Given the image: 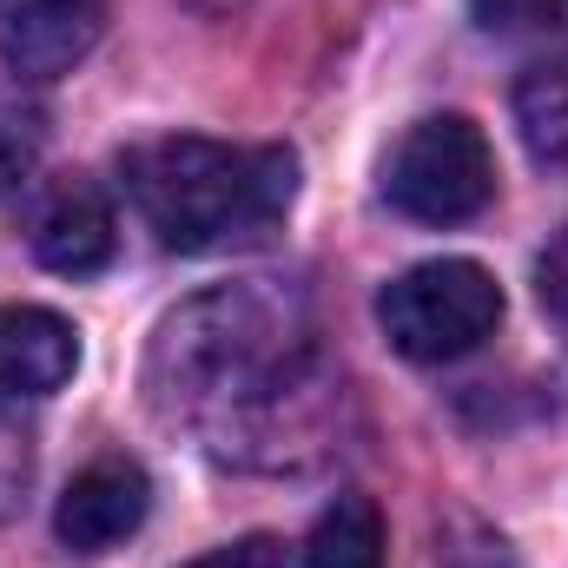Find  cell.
<instances>
[{
	"mask_svg": "<svg viewBox=\"0 0 568 568\" xmlns=\"http://www.w3.org/2000/svg\"><path fill=\"white\" fill-rule=\"evenodd\" d=\"M145 384L172 424H192L239 463H278L284 436L317 417L324 390L304 304L258 278L179 304L152 337Z\"/></svg>",
	"mask_w": 568,
	"mask_h": 568,
	"instance_id": "cell-1",
	"label": "cell"
},
{
	"mask_svg": "<svg viewBox=\"0 0 568 568\" xmlns=\"http://www.w3.org/2000/svg\"><path fill=\"white\" fill-rule=\"evenodd\" d=\"M126 192L165 252H225L278 232L297 192V159L284 145L232 140H152L126 152Z\"/></svg>",
	"mask_w": 568,
	"mask_h": 568,
	"instance_id": "cell-2",
	"label": "cell"
},
{
	"mask_svg": "<svg viewBox=\"0 0 568 568\" xmlns=\"http://www.w3.org/2000/svg\"><path fill=\"white\" fill-rule=\"evenodd\" d=\"M377 324L397 357L410 364H449L469 357L503 324V284L476 258H424L377 291Z\"/></svg>",
	"mask_w": 568,
	"mask_h": 568,
	"instance_id": "cell-3",
	"label": "cell"
},
{
	"mask_svg": "<svg viewBox=\"0 0 568 568\" xmlns=\"http://www.w3.org/2000/svg\"><path fill=\"white\" fill-rule=\"evenodd\" d=\"M384 199L417 225H463L496 199V152L476 120L429 113L384 159Z\"/></svg>",
	"mask_w": 568,
	"mask_h": 568,
	"instance_id": "cell-4",
	"label": "cell"
},
{
	"mask_svg": "<svg viewBox=\"0 0 568 568\" xmlns=\"http://www.w3.org/2000/svg\"><path fill=\"white\" fill-rule=\"evenodd\" d=\"M27 245L47 272L60 278H93L113 265L120 252V219H113V199L87 179V172H67L40 192L33 219H27Z\"/></svg>",
	"mask_w": 568,
	"mask_h": 568,
	"instance_id": "cell-5",
	"label": "cell"
},
{
	"mask_svg": "<svg viewBox=\"0 0 568 568\" xmlns=\"http://www.w3.org/2000/svg\"><path fill=\"white\" fill-rule=\"evenodd\" d=\"M145 509H152V483H145L140 463L133 456H100L67 483V496L53 509V536L73 556H106L113 542H126L140 529Z\"/></svg>",
	"mask_w": 568,
	"mask_h": 568,
	"instance_id": "cell-6",
	"label": "cell"
},
{
	"mask_svg": "<svg viewBox=\"0 0 568 568\" xmlns=\"http://www.w3.org/2000/svg\"><path fill=\"white\" fill-rule=\"evenodd\" d=\"M106 27V0H0V60L20 80L73 73Z\"/></svg>",
	"mask_w": 568,
	"mask_h": 568,
	"instance_id": "cell-7",
	"label": "cell"
},
{
	"mask_svg": "<svg viewBox=\"0 0 568 568\" xmlns=\"http://www.w3.org/2000/svg\"><path fill=\"white\" fill-rule=\"evenodd\" d=\"M80 331L47 304H0V397H47L73 377Z\"/></svg>",
	"mask_w": 568,
	"mask_h": 568,
	"instance_id": "cell-8",
	"label": "cell"
},
{
	"mask_svg": "<svg viewBox=\"0 0 568 568\" xmlns=\"http://www.w3.org/2000/svg\"><path fill=\"white\" fill-rule=\"evenodd\" d=\"M304 562L311 568H384V516H377V503L357 496V489H344L311 523Z\"/></svg>",
	"mask_w": 568,
	"mask_h": 568,
	"instance_id": "cell-9",
	"label": "cell"
},
{
	"mask_svg": "<svg viewBox=\"0 0 568 568\" xmlns=\"http://www.w3.org/2000/svg\"><path fill=\"white\" fill-rule=\"evenodd\" d=\"M516 126H523V145L542 165H568V60L536 67L516 87Z\"/></svg>",
	"mask_w": 568,
	"mask_h": 568,
	"instance_id": "cell-10",
	"label": "cell"
},
{
	"mask_svg": "<svg viewBox=\"0 0 568 568\" xmlns=\"http://www.w3.org/2000/svg\"><path fill=\"white\" fill-rule=\"evenodd\" d=\"M40 145H47V126H40V106L20 100V93H0V199L20 192L40 165Z\"/></svg>",
	"mask_w": 568,
	"mask_h": 568,
	"instance_id": "cell-11",
	"label": "cell"
},
{
	"mask_svg": "<svg viewBox=\"0 0 568 568\" xmlns=\"http://www.w3.org/2000/svg\"><path fill=\"white\" fill-rule=\"evenodd\" d=\"M476 27L503 40H536V33H568V0H469Z\"/></svg>",
	"mask_w": 568,
	"mask_h": 568,
	"instance_id": "cell-12",
	"label": "cell"
},
{
	"mask_svg": "<svg viewBox=\"0 0 568 568\" xmlns=\"http://www.w3.org/2000/svg\"><path fill=\"white\" fill-rule=\"evenodd\" d=\"M33 489V429L20 424L13 397H0V523L27 503Z\"/></svg>",
	"mask_w": 568,
	"mask_h": 568,
	"instance_id": "cell-13",
	"label": "cell"
},
{
	"mask_svg": "<svg viewBox=\"0 0 568 568\" xmlns=\"http://www.w3.org/2000/svg\"><path fill=\"white\" fill-rule=\"evenodd\" d=\"M536 291H542V304L568 324V232L542 252V258H536Z\"/></svg>",
	"mask_w": 568,
	"mask_h": 568,
	"instance_id": "cell-14",
	"label": "cell"
},
{
	"mask_svg": "<svg viewBox=\"0 0 568 568\" xmlns=\"http://www.w3.org/2000/svg\"><path fill=\"white\" fill-rule=\"evenodd\" d=\"M192 568H284V549L272 536H245L232 549H212L205 562H192Z\"/></svg>",
	"mask_w": 568,
	"mask_h": 568,
	"instance_id": "cell-15",
	"label": "cell"
},
{
	"mask_svg": "<svg viewBox=\"0 0 568 568\" xmlns=\"http://www.w3.org/2000/svg\"><path fill=\"white\" fill-rule=\"evenodd\" d=\"M199 7H232V0H199Z\"/></svg>",
	"mask_w": 568,
	"mask_h": 568,
	"instance_id": "cell-16",
	"label": "cell"
}]
</instances>
